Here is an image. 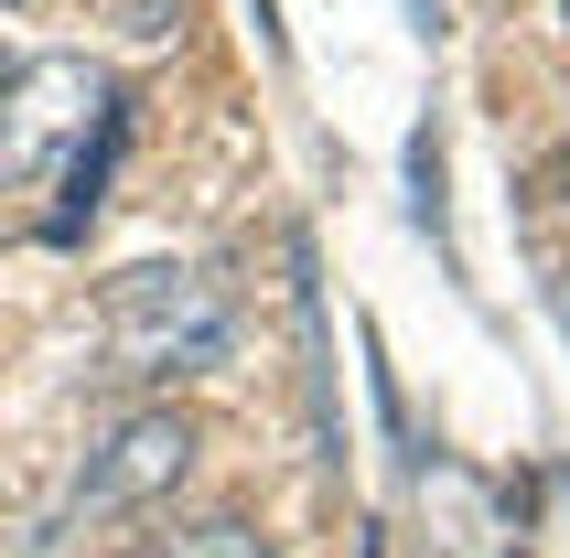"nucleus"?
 Returning a JSON list of instances; mask_svg holds the SVG:
<instances>
[{
  "label": "nucleus",
  "instance_id": "1",
  "mask_svg": "<svg viewBox=\"0 0 570 558\" xmlns=\"http://www.w3.org/2000/svg\"><path fill=\"white\" fill-rule=\"evenodd\" d=\"M97 333H108V376L173 387L237 355V301L205 269H119L97 290Z\"/></svg>",
  "mask_w": 570,
  "mask_h": 558
},
{
  "label": "nucleus",
  "instance_id": "2",
  "mask_svg": "<svg viewBox=\"0 0 570 558\" xmlns=\"http://www.w3.org/2000/svg\"><path fill=\"white\" fill-rule=\"evenodd\" d=\"M108 108V76L87 54H43V64H11V87H0V183H43L87 119Z\"/></svg>",
  "mask_w": 570,
  "mask_h": 558
},
{
  "label": "nucleus",
  "instance_id": "3",
  "mask_svg": "<svg viewBox=\"0 0 570 558\" xmlns=\"http://www.w3.org/2000/svg\"><path fill=\"white\" fill-rule=\"evenodd\" d=\"M194 472V419L184 408H129L119 430L87 451V472H76V516H151L173 484Z\"/></svg>",
  "mask_w": 570,
  "mask_h": 558
},
{
  "label": "nucleus",
  "instance_id": "4",
  "mask_svg": "<svg viewBox=\"0 0 570 558\" xmlns=\"http://www.w3.org/2000/svg\"><path fill=\"white\" fill-rule=\"evenodd\" d=\"M129 558H281L248 516H173V527L129 537Z\"/></svg>",
  "mask_w": 570,
  "mask_h": 558
},
{
  "label": "nucleus",
  "instance_id": "5",
  "mask_svg": "<svg viewBox=\"0 0 570 558\" xmlns=\"http://www.w3.org/2000/svg\"><path fill=\"white\" fill-rule=\"evenodd\" d=\"M539 193H549V205H570V140H560V151H549V172H539Z\"/></svg>",
  "mask_w": 570,
  "mask_h": 558
},
{
  "label": "nucleus",
  "instance_id": "6",
  "mask_svg": "<svg viewBox=\"0 0 570 558\" xmlns=\"http://www.w3.org/2000/svg\"><path fill=\"white\" fill-rule=\"evenodd\" d=\"M0 87H11V43H0Z\"/></svg>",
  "mask_w": 570,
  "mask_h": 558
},
{
  "label": "nucleus",
  "instance_id": "7",
  "mask_svg": "<svg viewBox=\"0 0 570 558\" xmlns=\"http://www.w3.org/2000/svg\"><path fill=\"white\" fill-rule=\"evenodd\" d=\"M560 11H570V0H560Z\"/></svg>",
  "mask_w": 570,
  "mask_h": 558
}]
</instances>
